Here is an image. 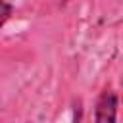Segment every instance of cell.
Returning a JSON list of instances; mask_svg holds the SVG:
<instances>
[{"label": "cell", "mask_w": 123, "mask_h": 123, "mask_svg": "<svg viewBox=\"0 0 123 123\" xmlns=\"http://www.w3.org/2000/svg\"><path fill=\"white\" fill-rule=\"evenodd\" d=\"M0 8H2V19H0V27H4V25L8 23V19H10L12 12H13V6H12L10 2H6V0H0Z\"/></svg>", "instance_id": "cell-2"}, {"label": "cell", "mask_w": 123, "mask_h": 123, "mask_svg": "<svg viewBox=\"0 0 123 123\" xmlns=\"http://www.w3.org/2000/svg\"><path fill=\"white\" fill-rule=\"evenodd\" d=\"M117 108H119V98L113 90L106 88L94 106V123H115L117 121Z\"/></svg>", "instance_id": "cell-1"}]
</instances>
